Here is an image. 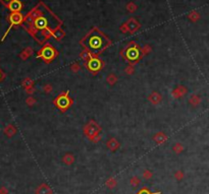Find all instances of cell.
<instances>
[{
    "label": "cell",
    "instance_id": "7a4b0ae2",
    "mask_svg": "<svg viewBox=\"0 0 209 194\" xmlns=\"http://www.w3.org/2000/svg\"><path fill=\"white\" fill-rule=\"evenodd\" d=\"M124 56H126L128 60L134 62L140 56V52H139V50L136 48V47H130V48H128L126 50V52H124Z\"/></svg>",
    "mask_w": 209,
    "mask_h": 194
},
{
    "label": "cell",
    "instance_id": "52a82bcc",
    "mask_svg": "<svg viewBox=\"0 0 209 194\" xmlns=\"http://www.w3.org/2000/svg\"><path fill=\"white\" fill-rule=\"evenodd\" d=\"M8 8L12 12H20L23 8V3L20 0H13L8 4Z\"/></svg>",
    "mask_w": 209,
    "mask_h": 194
},
{
    "label": "cell",
    "instance_id": "6da1fadb",
    "mask_svg": "<svg viewBox=\"0 0 209 194\" xmlns=\"http://www.w3.org/2000/svg\"><path fill=\"white\" fill-rule=\"evenodd\" d=\"M82 43L89 51L97 54L108 46L109 41L98 29L95 28L84 38Z\"/></svg>",
    "mask_w": 209,
    "mask_h": 194
},
{
    "label": "cell",
    "instance_id": "3957f363",
    "mask_svg": "<svg viewBox=\"0 0 209 194\" xmlns=\"http://www.w3.org/2000/svg\"><path fill=\"white\" fill-rule=\"evenodd\" d=\"M41 56L45 60H51L54 56H55V51H54L52 47L46 46V47H44L41 51Z\"/></svg>",
    "mask_w": 209,
    "mask_h": 194
},
{
    "label": "cell",
    "instance_id": "8992f818",
    "mask_svg": "<svg viewBox=\"0 0 209 194\" xmlns=\"http://www.w3.org/2000/svg\"><path fill=\"white\" fill-rule=\"evenodd\" d=\"M101 65L102 64H101L100 60L97 59V58H93V59H91L89 61V63H88V67H89V69L91 71L96 72L101 68Z\"/></svg>",
    "mask_w": 209,
    "mask_h": 194
},
{
    "label": "cell",
    "instance_id": "30bf717a",
    "mask_svg": "<svg viewBox=\"0 0 209 194\" xmlns=\"http://www.w3.org/2000/svg\"><path fill=\"white\" fill-rule=\"evenodd\" d=\"M139 194H150V193L147 191V190H142V191L139 193Z\"/></svg>",
    "mask_w": 209,
    "mask_h": 194
},
{
    "label": "cell",
    "instance_id": "277c9868",
    "mask_svg": "<svg viewBox=\"0 0 209 194\" xmlns=\"http://www.w3.org/2000/svg\"><path fill=\"white\" fill-rule=\"evenodd\" d=\"M34 24L38 30H44L48 28V20L45 16H38L35 20Z\"/></svg>",
    "mask_w": 209,
    "mask_h": 194
},
{
    "label": "cell",
    "instance_id": "9c48e42d",
    "mask_svg": "<svg viewBox=\"0 0 209 194\" xmlns=\"http://www.w3.org/2000/svg\"><path fill=\"white\" fill-rule=\"evenodd\" d=\"M12 1H13V0H0V2L3 3V4L6 5V6H8V4H9V3L12 2Z\"/></svg>",
    "mask_w": 209,
    "mask_h": 194
},
{
    "label": "cell",
    "instance_id": "ba28073f",
    "mask_svg": "<svg viewBox=\"0 0 209 194\" xmlns=\"http://www.w3.org/2000/svg\"><path fill=\"white\" fill-rule=\"evenodd\" d=\"M56 103H57L58 107H59V108L65 109V108L68 107L69 104H71V101H69V99L67 96H61V97H59L57 99Z\"/></svg>",
    "mask_w": 209,
    "mask_h": 194
},
{
    "label": "cell",
    "instance_id": "8fae6325",
    "mask_svg": "<svg viewBox=\"0 0 209 194\" xmlns=\"http://www.w3.org/2000/svg\"><path fill=\"white\" fill-rule=\"evenodd\" d=\"M0 78H1V72H0Z\"/></svg>",
    "mask_w": 209,
    "mask_h": 194
},
{
    "label": "cell",
    "instance_id": "5b68a950",
    "mask_svg": "<svg viewBox=\"0 0 209 194\" xmlns=\"http://www.w3.org/2000/svg\"><path fill=\"white\" fill-rule=\"evenodd\" d=\"M24 20V16L21 15L20 12H12L9 15V21L10 24L12 25H16V24H21Z\"/></svg>",
    "mask_w": 209,
    "mask_h": 194
}]
</instances>
